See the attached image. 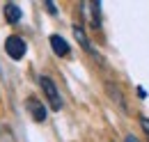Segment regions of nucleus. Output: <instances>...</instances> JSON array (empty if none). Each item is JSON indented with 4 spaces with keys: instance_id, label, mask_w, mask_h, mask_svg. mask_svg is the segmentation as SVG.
Returning a JSON list of instances; mask_svg holds the SVG:
<instances>
[{
    "instance_id": "nucleus-1",
    "label": "nucleus",
    "mask_w": 149,
    "mask_h": 142,
    "mask_svg": "<svg viewBox=\"0 0 149 142\" xmlns=\"http://www.w3.org/2000/svg\"><path fill=\"white\" fill-rule=\"evenodd\" d=\"M39 85H41V92H44L48 106L53 110H62V96H60V89L55 87L53 78L51 76H39Z\"/></svg>"
},
{
    "instance_id": "nucleus-2",
    "label": "nucleus",
    "mask_w": 149,
    "mask_h": 142,
    "mask_svg": "<svg viewBox=\"0 0 149 142\" xmlns=\"http://www.w3.org/2000/svg\"><path fill=\"white\" fill-rule=\"evenodd\" d=\"M5 53L9 55L12 60H23V55L28 53V44H25V39L19 35H9L5 39Z\"/></svg>"
},
{
    "instance_id": "nucleus-3",
    "label": "nucleus",
    "mask_w": 149,
    "mask_h": 142,
    "mask_svg": "<svg viewBox=\"0 0 149 142\" xmlns=\"http://www.w3.org/2000/svg\"><path fill=\"white\" fill-rule=\"evenodd\" d=\"M25 108H28V112L32 115V119H35V122H46V117H48V110H46V106H44L39 99L30 96V99L25 101Z\"/></svg>"
},
{
    "instance_id": "nucleus-4",
    "label": "nucleus",
    "mask_w": 149,
    "mask_h": 142,
    "mask_svg": "<svg viewBox=\"0 0 149 142\" xmlns=\"http://www.w3.org/2000/svg\"><path fill=\"white\" fill-rule=\"evenodd\" d=\"M48 41H51V48H53V53H55L57 57H64V55L71 53L69 41H67L62 35H51V37H48Z\"/></svg>"
},
{
    "instance_id": "nucleus-5",
    "label": "nucleus",
    "mask_w": 149,
    "mask_h": 142,
    "mask_svg": "<svg viewBox=\"0 0 149 142\" xmlns=\"http://www.w3.org/2000/svg\"><path fill=\"white\" fill-rule=\"evenodd\" d=\"M74 37H76V41H78V44H80V46H83V48H85L87 53L96 57V48L92 46V41L87 39V35H85V30H83L80 25H74Z\"/></svg>"
},
{
    "instance_id": "nucleus-6",
    "label": "nucleus",
    "mask_w": 149,
    "mask_h": 142,
    "mask_svg": "<svg viewBox=\"0 0 149 142\" xmlns=\"http://www.w3.org/2000/svg\"><path fill=\"white\" fill-rule=\"evenodd\" d=\"M5 18H7V23H12V25H16L21 18H23V12H21V7L16 2H7V5H5Z\"/></svg>"
},
{
    "instance_id": "nucleus-7",
    "label": "nucleus",
    "mask_w": 149,
    "mask_h": 142,
    "mask_svg": "<svg viewBox=\"0 0 149 142\" xmlns=\"http://www.w3.org/2000/svg\"><path fill=\"white\" fill-rule=\"evenodd\" d=\"M87 9L92 12V25L101 28V2H87Z\"/></svg>"
},
{
    "instance_id": "nucleus-8",
    "label": "nucleus",
    "mask_w": 149,
    "mask_h": 142,
    "mask_svg": "<svg viewBox=\"0 0 149 142\" xmlns=\"http://www.w3.org/2000/svg\"><path fill=\"white\" fill-rule=\"evenodd\" d=\"M108 92H110L112 101L122 108V110H126V103H124V99H122V92H117V89H115V85H108Z\"/></svg>"
},
{
    "instance_id": "nucleus-9",
    "label": "nucleus",
    "mask_w": 149,
    "mask_h": 142,
    "mask_svg": "<svg viewBox=\"0 0 149 142\" xmlns=\"http://www.w3.org/2000/svg\"><path fill=\"white\" fill-rule=\"evenodd\" d=\"M140 126H142V131H145V135L149 138V117H140Z\"/></svg>"
},
{
    "instance_id": "nucleus-10",
    "label": "nucleus",
    "mask_w": 149,
    "mask_h": 142,
    "mask_svg": "<svg viewBox=\"0 0 149 142\" xmlns=\"http://www.w3.org/2000/svg\"><path fill=\"white\" fill-rule=\"evenodd\" d=\"M46 7H48V12H51V14H55L57 9H55V2H53V0H48V2H46Z\"/></svg>"
},
{
    "instance_id": "nucleus-11",
    "label": "nucleus",
    "mask_w": 149,
    "mask_h": 142,
    "mask_svg": "<svg viewBox=\"0 0 149 142\" xmlns=\"http://www.w3.org/2000/svg\"><path fill=\"white\" fill-rule=\"evenodd\" d=\"M138 94H140V99H147V92H145L142 87H138Z\"/></svg>"
},
{
    "instance_id": "nucleus-12",
    "label": "nucleus",
    "mask_w": 149,
    "mask_h": 142,
    "mask_svg": "<svg viewBox=\"0 0 149 142\" xmlns=\"http://www.w3.org/2000/svg\"><path fill=\"white\" fill-rule=\"evenodd\" d=\"M126 142H138V138L135 135H126Z\"/></svg>"
}]
</instances>
